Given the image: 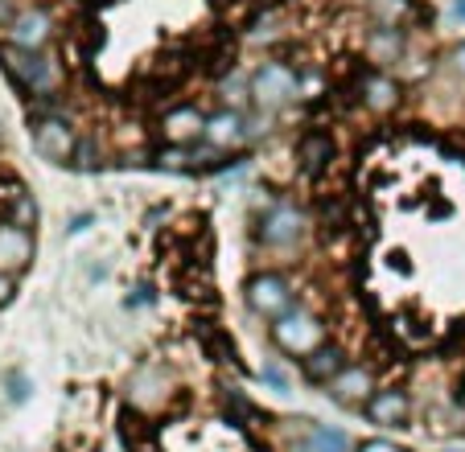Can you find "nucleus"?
I'll use <instances>...</instances> for the list:
<instances>
[{
  "label": "nucleus",
  "mask_w": 465,
  "mask_h": 452,
  "mask_svg": "<svg viewBox=\"0 0 465 452\" xmlns=\"http://www.w3.org/2000/svg\"><path fill=\"white\" fill-rule=\"evenodd\" d=\"M457 17H461V21H465V0H457Z\"/></svg>",
  "instance_id": "2f4dec72"
},
{
  "label": "nucleus",
  "mask_w": 465,
  "mask_h": 452,
  "mask_svg": "<svg viewBox=\"0 0 465 452\" xmlns=\"http://www.w3.org/2000/svg\"><path fill=\"white\" fill-rule=\"evenodd\" d=\"M5 37H9L5 45H17V50L37 54L54 42V17L45 9H37V5H29V9L13 13V21L5 25Z\"/></svg>",
  "instance_id": "f8f14e48"
},
{
  "label": "nucleus",
  "mask_w": 465,
  "mask_h": 452,
  "mask_svg": "<svg viewBox=\"0 0 465 452\" xmlns=\"http://www.w3.org/2000/svg\"><path fill=\"white\" fill-rule=\"evenodd\" d=\"M157 132L165 144H198L206 132V112L198 103H177L157 120Z\"/></svg>",
  "instance_id": "ddd939ff"
},
{
  "label": "nucleus",
  "mask_w": 465,
  "mask_h": 452,
  "mask_svg": "<svg viewBox=\"0 0 465 452\" xmlns=\"http://www.w3.org/2000/svg\"><path fill=\"white\" fill-rule=\"evenodd\" d=\"M309 235H313V214L292 198H276L268 210L255 214V226H252L255 247L276 255V260H292L297 251H305Z\"/></svg>",
  "instance_id": "f03ea898"
},
{
  "label": "nucleus",
  "mask_w": 465,
  "mask_h": 452,
  "mask_svg": "<svg viewBox=\"0 0 465 452\" xmlns=\"http://www.w3.org/2000/svg\"><path fill=\"white\" fill-rule=\"evenodd\" d=\"M375 391H379V366L367 362V358H351V362L322 387L325 399L334 403V408H346V411H362Z\"/></svg>",
  "instance_id": "1a4fd4ad"
},
{
  "label": "nucleus",
  "mask_w": 465,
  "mask_h": 452,
  "mask_svg": "<svg viewBox=\"0 0 465 452\" xmlns=\"http://www.w3.org/2000/svg\"><path fill=\"white\" fill-rule=\"evenodd\" d=\"M99 165H104V161H99L95 144H91V140H87V136H83L79 152H74V169H87V173H91V169H99Z\"/></svg>",
  "instance_id": "393cba45"
},
{
  "label": "nucleus",
  "mask_w": 465,
  "mask_h": 452,
  "mask_svg": "<svg viewBox=\"0 0 465 452\" xmlns=\"http://www.w3.org/2000/svg\"><path fill=\"white\" fill-rule=\"evenodd\" d=\"M243 305L255 321L272 325L276 317H284L292 305H301V296H297V284H292L289 271L260 268V271H252L243 284Z\"/></svg>",
  "instance_id": "423d86ee"
},
{
  "label": "nucleus",
  "mask_w": 465,
  "mask_h": 452,
  "mask_svg": "<svg viewBox=\"0 0 465 452\" xmlns=\"http://www.w3.org/2000/svg\"><path fill=\"white\" fill-rule=\"evenodd\" d=\"M260 378H263V383H268V387H276V391H281V395H289V387H292V383H289V374H284L276 362L260 366Z\"/></svg>",
  "instance_id": "b1692460"
},
{
  "label": "nucleus",
  "mask_w": 465,
  "mask_h": 452,
  "mask_svg": "<svg viewBox=\"0 0 465 452\" xmlns=\"http://www.w3.org/2000/svg\"><path fill=\"white\" fill-rule=\"evenodd\" d=\"M404 29H387V25H379L375 34L367 37V54H371V62H379V66H387V62H400V54H404Z\"/></svg>",
  "instance_id": "aec40b11"
},
{
  "label": "nucleus",
  "mask_w": 465,
  "mask_h": 452,
  "mask_svg": "<svg viewBox=\"0 0 465 452\" xmlns=\"http://www.w3.org/2000/svg\"><path fill=\"white\" fill-rule=\"evenodd\" d=\"M13 21V9H9V0H0V25H9Z\"/></svg>",
  "instance_id": "7c9ffc66"
},
{
  "label": "nucleus",
  "mask_w": 465,
  "mask_h": 452,
  "mask_svg": "<svg viewBox=\"0 0 465 452\" xmlns=\"http://www.w3.org/2000/svg\"><path fill=\"white\" fill-rule=\"evenodd\" d=\"M0 62L9 70V79L17 83L25 95H34L37 112H58V91L66 83L62 62L45 50H17V45H0Z\"/></svg>",
  "instance_id": "7ed1b4c3"
},
{
  "label": "nucleus",
  "mask_w": 465,
  "mask_h": 452,
  "mask_svg": "<svg viewBox=\"0 0 465 452\" xmlns=\"http://www.w3.org/2000/svg\"><path fill=\"white\" fill-rule=\"evenodd\" d=\"M120 395H124V408L136 411L144 419H161L182 403V378L169 362H157V358H144L136 362L120 383Z\"/></svg>",
  "instance_id": "f257e3e1"
},
{
  "label": "nucleus",
  "mask_w": 465,
  "mask_h": 452,
  "mask_svg": "<svg viewBox=\"0 0 465 452\" xmlns=\"http://www.w3.org/2000/svg\"><path fill=\"white\" fill-rule=\"evenodd\" d=\"M445 452H465V448H445Z\"/></svg>",
  "instance_id": "473e14b6"
},
{
  "label": "nucleus",
  "mask_w": 465,
  "mask_h": 452,
  "mask_svg": "<svg viewBox=\"0 0 465 452\" xmlns=\"http://www.w3.org/2000/svg\"><path fill=\"white\" fill-rule=\"evenodd\" d=\"M252 115L235 112V107H219V112L206 115V132H203V144L219 157H235L252 144Z\"/></svg>",
  "instance_id": "9b49d317"
},
{
  "label": "nucleus",
  "mask_w": 465,
  "mask_h": 452,
  "mask_svg": "<svg viewBox=\"0 0 465 452\" xmlns=\"http://www.w3.org/2000/svg\"><path fill=\"white\" fill-rule=\"evenodd\" d=\"M219 95H223V107H235V112H247L252 107V74H227L219 83Z\"/></svg>",
  "instance_id": "412c9836"
},
{
  "label": "nucleus",
  "mask_w": 465,
  "mask_h": 452,
  "mask_svg": "<svg viewBox=\"0 0 465 452\" xmlns=\"http://www.w3.org/2000/svg\"><path fill=\"white\" fill-rule=\"evenodd\" d=\"M334 338V325L325 321L317 309H309L305 300L301 305H292L284 317H276L272 325H268V341H272V349L281 358H289V362H305L313 349H322L325 341Z\"/></svg>",
  "instance_id": "39448f33"
},
{
  "label": "nucleus",
  "mask_w": 465,
  "mask_h": 452,
  "mask_svg": "<svg viewBox=\"0 0 465 452\" xmlns=\"http://www.w3.org/2000/svg\"><path fill=\"white\" fill-rule=\"evenodd\" d=\"M346 362H351V349H346L338 338H330L322 349H313V354H309L305 362H297V366H301V378H305L309 387H325Z\"/></svg>",
  "instance_id": "2eb2a0df"
},
{
  "label": "nucleus",
  "mask_w": 465,
  "mask_h": 452,
  "mask_svg": "<svg viewBox=\"0 0 465 452\" xmlns=\"http://www.w3.org/2000/svg\"><path fill=\"white\" fill-rule=\"evenodd\" d=\"M0 218H9L17 226H37V201L21 182H0Z\"/></svg>",
  "instance_id": "a211bd4d"
},
{
  "label": "nucleus",
  "mask_w": 465,
  "mask_h": 452,
  "mask_svg": "<svg viewBox=\"0 0 465 452\" xmlns=\"http://www.w3.org/2000/svg\"><path fill=\"white\" fill-rule=\"evenodd\" d=\"M29 136H34V152L42 161H50V165H74V152L83 144L79 128L62 112H34Z\"/></svg>",
  "instance_id": "0eeeda50"
},
{
  "label": "nucleus",
  "mask_w": 465,
  "mask_h": 452,
  "mask_svg": "<svg viewBox=\"0 0 465 452\" xmlns=\"http://www.w3.org/2000/svg\"><path fill=\"white\" fill-rule=\"evenodd\" d=\"M412 416H416V395H412V387H404V383H379V391L371 395L367 408H362V419L375 424L379 432L412 427Z\"/></svg>",
  "instance_id": "9d476101"
},
{
  "label": "nucleus",
  "mask_w": 465,
  "mask_h": 452,
  "mask_svg": "<svg viewBox=\"0 0 465 452\" xmlns=\"http://www.w3.org/2000/svg\"><path fill=\"white\" fill-rule=\"evenodd\" d=\"M354 452H412V448L379 432V436H367V440H359V448H354Z\"/></svg>",
  "instance_id": "5701e85b"
},
{
  "label": "nucleus",
  "mask_w": 465,
  "mask_h": 452,
  "mask_svg": "<svg viewBox=\"0 0 465 452\" xmlns=\"http://www.w3.org/2000/svg\"><path fill=\"white\" fill-rule=\"evenodd\" d=\"M34 231L29 226H17L9 218H0V271H9V276H21V271L34 263Z\"/></svg>",
  "instance_id": "4468645a"
},
{
  "label": "nucleus",
  "mask_w": 465,
  "mask_h": 452,
  "mask_svg": "<svg viewBox=\"0 0 465 452\" xmlns=\"http://www.w3.org/2000/svg\"><path fill=\"white\" fill-rule=\"evenodd\" d=\"M334 157H338V144H334L330 132L313 128V132H305V136L297 140V169L305 177H322L325 169L334 165Z\"/></svg>",
  "instance_id": "dca6fc26"
},
{
  "label": "nucleus",
  "mask_w": 465,
  "mask_h": 452,
  "mask_svg": "<svg viewBox=\"0 0 465 452\" xmlns=\"http://www.w3.org/2000/svg\"><path fill=\"white\" fill-rule=\"evenodd\" d=\"M359 99L371 115H391L400 107V83L391 74H383V70H371L359 87Z\"/></svg>",
  "instance_id": "f3484780"
},
{
  "label": "nucleus",
  "mask_w": 465,
  "mask_h": 452,
  "mask_svg": "<svg viewBox=\"0 0 465 452\" xmlns=\"http://www.w3.org/2000/svg\"><path fill=\"white\" fill-rule=\"evenodd\" d=\"M13 296H17V276H9V271H0V309L9 305Z\"/></svg>",
  "instance_id": "bb28decb"
},
{
  "label": "nucleus",
  "mask_w": 465,
  "mask_h": 452,
  "mask_svg": "<svg viewBox=\"0 0 465 452\" xmlns=\"http://www.w3.org/2000/svg\"><path fill=\"white\" fill-rule=\"evenodd\" d=\"M301 99V74L281 58H268L252 70V103L260 112H281Z\"/></svg>",
  "instance_id": "6e6552de"
},
{
  "label": "nucleus",
  "mask_w": 465,
  "mask_h": 452,
  "mask_svg": "<svg viewBox=\"0 0 465 452\" xmlns=\"http://www.w3.org/2000/svg\"><path fill=\"white\" fill-rule=\"evenodd\" d=\"M263 436H268L272 452H354L359 448V440L346 427L322 424V419H309V416L272 419V424H263Z\"/></svg>",
  "instance_id": "20e7f679"
},
{
  "label": "nucleus",
  "mask_w": 465,
  "mask_h": 452,
  "mask_svg": "<svg viewBox=\"0 0 465 452\" xmlns=\"http://www.w3.org/2000/svg\"><path fill=\"white\" fill-rule=\"evenodd\" d=\"M153 300V288L144 284V288H136V296H128V309H141V305H149Z\"/></svg>",
  "instance_id": "cd10ccee"
},
{
  "label": "nucleus",
  "mask_w": 465,
  "mask_h": 452,
  "mask_svg": "<svg viewBox=\"0 0 465 452\" xmlns=\"http://www.w3.org/2000/svg\"><path fill=\"white\" fill-rule=\"evenodd\" d=\"M87 226H91V214H74L71 222H66V231H71V235H83Z\"/></svg>",
  "instance_id": "c85d7f7f"
},
{
  "label": "nucleus",
  "mask_w": 465,
  "mask_h": 452,
  "mask_svg": "<svg viewBox=\"0 0 465 452\" xmlns=\"http://www.w3.org/2000/svg\"><path fill=\"white\" fill-rule=\"evenodd\" d=\"M29 395H34V383H29L21 370H9L5 374V399L9 403H25Z\"/></svg>",
  "instance_id": "4be33fe9"
},
{
  "label": "nucleus",
  "mask_w": 465,
  "mask_h": 452,
  "mask_svg": "<svg viewBox=\"0 0 465 452\" xmlns=\"http://www.w3.org/2000/svg\"><path fill=\"white\" fill-rule=\"evenodd\" d=\"M449 62H453V70H457V74H461V79H465V42L457 45V50H453V58H449Z\"/></svg>",
  "instance_id": "c756f323"
},
{
  "label": "nucleus",
  "mask_w": 465,
  "mask_h": 452,
  "mask_svg": "<svg viewBox=\"0 0 465 452\" xmlns=\"http://www.w3.org/2000/svg\"><path fill=\"white\" fill-rule=\"evenodd\" d=\"M367 9L375 17V25H387V29H404L420 17L416 0H367Z\"/></svg>",
  "instance_id": "6ab92c4d"
},
{
  "label": "nucleus",
  "mask_w": 465,
  "mask_h": 452,
  "mask_svg": "<svg viewBox=\"0 0 465 452\" xmlns=\"http://www.w3.org/2000/svg\"><path fill=\"white\" fill-rule=\"evenodd\" d=\"M449 403H453L457 419H465V366H461V374L453 378V387H449Z\"/></svg>",
  "instance_id": "a878e982"
}]
</instances>
